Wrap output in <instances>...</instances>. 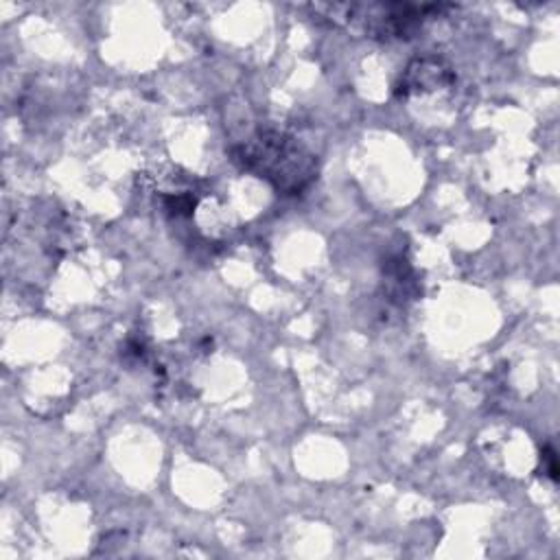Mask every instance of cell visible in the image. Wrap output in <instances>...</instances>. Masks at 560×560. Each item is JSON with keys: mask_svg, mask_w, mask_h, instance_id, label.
I'll return each mask as SVG.
<instances>
[{"mask_svg": "<svg viewBox=\"0 0 560 560\" xmlns=\"http://www.w3.org/2000/svg\"><path fill=\"white\" fill-rule=\"evenodd\" d=\"M232 162L282 195H300L317 179V158L298 138L265 129L232 149Z\"/></svg>", "mask_w": 560, "mask_h": 560, "instance_id": "cell-1", "label": "cell"}, {"mask_svg": "<svg viewBox=\"0 0 560 560\" xmlns=\"http://www.w3.org/2000/svg\"><path fill=\"white\" fill-rule=\"evenodd\" d=\"M313 13L330 24L350 31L357 37L400 39L420 31L427 18H433L448 4H413V2H324L311 4Z\"/></svg>", "mask_w": 560, "mask_h": 560, "instance_id": "cell-2", "label": "cell"}, {"mask_svg": "<svg viewBox=\"0 0 560 560\" xmlns=\"http://www.w3.org/2000/svg\"><path fill=\"white\" fill-rule=\"evenodd\" d=\"M453 81H455V72L442 57H435V55L418 57V59L409 61V66L400 74V79L396 83V94L398 96L424 94V92L446 88Z\"/></svg>", "mask_w": 560, "mask_h": 560, "instance_id": "cell-3", "label": "cell"}, {"mask_svg": "<svg viewBox=\"0 0 560 560\" xmlns=\"http://www.w3.org/2000/svg\"><path fill=\"white\" fill-rule=\"evenodd\" d=\"M164 208L173 214V217H188L195 210L197 199L188 192H177V195H164Z\"/></svg>", "mask_w": 560, "mask_h": 560, "instance_id": "cell-4", "label": "cell"}, {"mask_svg": "<svg viewBox=\"0 0 560 560\" xmlns=\"http://www.w3.org/2000/svg\"><path fill=\"white\" fill-rule=\"evenodd\" d=\"M542 472L556 481L558 479V464H556V453L551 446H545L542 448Z\"/></svg>", "mask_w": 560, "mask_h": 560, "instance_id": "cell-5", "label": "cell"}]
</instances>
